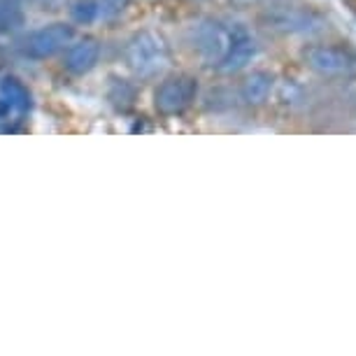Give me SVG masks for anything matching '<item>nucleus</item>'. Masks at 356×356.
<instances>
[{"label":"nucleus","instance_id":"obj_1","mask_svg":"<svg viewBox=\"0 0 356 356\" xmlns=\"http://www.w3.org/2000/svg\"><path fill=\"white\" fill-rule=\"evenodd\" d=\"M124 61L138 77H154L168 63V44L152 31H143L129 40L124 49Z\"/></svg>","mask_w":356,"mask_h":356},{"label":"nucleus","instance_id":"obj_2","mask_svg":"<svg viewBox=\"0 0 356 356\" xmlns=\"http://www.w3.org/2000/svg\"><path fill=\"white\" fill-rule=\"evenodd\" d=\"M245 29L238 24H224V22H203L193 33V47L198 56L207 65H217L224 61V56Z\"/></svg>","mask_w":356,"mask_h":356},{"label":"nucleus","instance_id":"obj_3","mask_svg":"<svg viewBox=\"0 0 356 356\" xmlns=\"http://www.w3.org/2000/svg\"><path fill=\"white\" fill-rule=\"evenodd\" d=\"M75 40V29L65 22H56L49 26H42L35 33H31L29 38L24 40V54L29 58H35V61H42V58H49L54 54L68 49V44Z\"/></svg>","mask_w":356,"mask_h":356},{"label":"nucleus","instance_id":"obj_4","mask_svg":"<svg viewBox=\"0 0 356 356\" xmlns=\"http://www.w3.org/2000/svg\"><path fill=\"white\" fill-rule=\"evenodd\" d=\"M198 96V82L189 75H175L159 84L154 105L161 114H179Z\"/></svg>","mask_w":356,"mask_h":356},{"label":"nucleus","instance_id":"obj_5","mask_svg":"<svg viewBox=\"0 0 356 356\" xmlns=\"http://www.w3.org/2000/svg\"><path fill=\"white\" fill-rule=\"evenodd\" d=\"M305 61L321 75H356V56L331 44H314L305 49Z\"/></svg>","mask_w":356,"mask_h":356},{"label":"nucleus","instance_id":"obj_6","mask_svg":"<svg viewBox=\"0 0 356 356\" xmlns=\"http://www.w3.org/2000/svg\"><path fill=\"white\" fill-rule=\"evenodd\" d=\"M100 61V44L98 40L93 38H84L77 40L75 44H68V51H65V68H68L72 75H86L98 65Z\"/></svg>","mask_w":356,"mask_h":356},{"label":"nucleus","instance_id":"obj_7","mask_svg":"<svg viewBox=\"0 0 356 356\" xmlns=\"http://www.w3.org/2000/svg\"><path fill=\"white\" fill-rule=\"evenodd\" d=\"M257 54H259L257 40H254L247 31H243L238 38H235V42L231 44V49H228V54L224 56V61L219 63V70L221 72L243 70L245 65H250L254 58H257Z\"/></svg>","mask_w":356,"mask_h":356},{"label":"nucleus","instance_id":"obj_8","mask_svg":"<svg viewBox=\"0 0 356 356\" xmlns=\"http://www.w3.org/2000/svg\"><path fill=\"white\" fill-rule=\"evenodd\" d=\"M0 103L8 105L15 114H24L31 110L33 98L26 84L17 77H3L0 79Z\"/></svg>","mask_w":356,"mask_h":356},{"label":"nucleus","instance_id":"obj_9","mask_svg":"<svg viewBox=\"0 0 356 356\" xmlns=\"http://www.w3.org/2000/svg\"><path fill=\"white\" fill-rule=\"evenodd\" d=\"M270 91H273V75H268L264 70L252 72L243 82V98L252 105H261L264 100H268Z\"/></svg>","mask_w":356,"mask_h":356},{"label":"nucleus","instance_id":"obj_10","mask_svg":"<svg viewBox=\"0 0 356 356\" xmlns=\"http://www.w3.org/2000/svg\"><path fill=\"white\" fill-rule=\"evenodd\" d=\"M26 15L19 8V0H0V35L15 33L24 26Z\"/></svg>","mask_w":356,"mask_h":356},{"label":"nucleus","instance_id":"obj_11","mask_svg":"<svg viewBox=\"0 0 356 356\" xmlns=\"http://www.w3.org/2000/svg\"><path fill=\"white\" fill-rule=\"evenodd\" d=\"M70 15L75 19L77 24H96L100 22V8H98V0H75L70 8Z\"/></svg>","mask_w":356,"mask_h":356},{"label":"nucleus","instance_id":"obj_12","mask_svg":"<svg viewBox=\"0 0 356 356\" xmlns=\"http://www.w3.org/2000/svg\"><path fill=\"white\" fill-rule=\"evenodd\" d=\"M126 5H129V0H98L100 19H103V22L117 19V17L126 10Z\"/></svg>","mask_w":356,"mask_h":356},{"label":"nucleus","instance_id":"obj_13","mask_svg":"<svg viewBox=\"0 0 356 356\" xmlns=\"http://www.w3.org/2000/svg\"><path fill=\"white\" fill-rule=\"evenodd\" d=\"M240 3H257V0H240Z\"/></svg>","mask_w":356,"mask_h":356}]
</instances>
